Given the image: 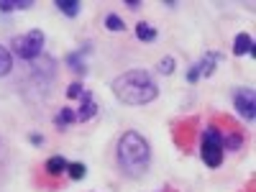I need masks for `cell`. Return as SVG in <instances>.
Here are the masks:
<instances>
[{"instance_id": "obj_1", "label": "cell", "mask_w": 256, "mask_h": 192, "mask_svg": "<svg viewBox=\"0 0 256 192\" xmlns=\"http://www.w3.org/2000/svg\"><path fill=\"white\" fill-rule=\"evenodd\" d=\"M116 162L123 177L141 180L152 166V146L138 131H123L116 146Z\"/></svg>"}, {"instance_id": "obj_2", "label": "cell", "mask_w": 256, "mask_h": 192, "mask_svg": "<svg viewBox=\"0 0 256 192\" xmlns=\"http://www.w3.org/2000/svg\"><path fill=\"white\" fill-rule=\"evenodd\" d=\"M110 88H113V95L123 105H134V108L148 105L159 98V84L146 70H128V72L118 74Z\"/></svg>"}, {"instance_id": "obj_3", "label": "cell", "mask_w": 256, "mask_h": 192, "mask_svg": "<svg viewBox=\"0 0 256 192\" xmlns=\"http://www.w3.org/2000/svg\"><path fill=\"white\" fill-rule=\"evenodd\" d=\"M200 156L205 162V166L210 169H218L223 164L226 156V148H223V136H220V128L216 123H208L205 131H202V144H200Z\"/></svg>"}, {"instance_id": "obj_4", "label": "cell", "mask_w": 256, "mask_h": 192, "mask_svg": "<svg viewBox=\"0 0 256 192\" xmlns=\"http://www.w3.org/2000/svg\"><path fill=\"white\" fill-rule=\"evenodd\" d=\"M44 44H46V36L41 28H31L20 36H13L10 41V49L16 56L26 59V62H36L41 54H44Z\"/></svg>"}, {"instance_id": "obj_5", "label": "cell", "mask_w": 256, "mask_h": 192, "mask_svg": "<svg viewBox=\"0 0 256 192\" xmlns=\"http://www.w3.org/2000/svg\"><path fill=\"white\" fill-rule=\"evenodd\" d=\"M233 108H236L241 120H254L256 118V92L251 88H238L233 92Z\"/></svg>"}, {"instance_id": "obj_6", "label": "cell", "mask_w": 256, "mask_h": 192, "mask_svg": "<svg viewBox=\"0 0 256 192\" xmlns=\"http://www.w3.org/2000/svg\"><path fill=\"white\" fill-rule=\"evenodd\" d=\"M218 126V123H216ZM220 136H223V148L226 152H238V148L244 146V141H246V136H244V131H241V126H236L230 118H226V120H220Z\"/></svg>"}, {"instance_id": "obj_7", "label": "cell", "mask_w": 256, "mask_h": 192, "mask_svg": "<svg viewBox=\"0 0 256 192\" xmlns=\"http://www.w3.org/2000/svg\"><path fill=\"white\" fill-rule=\"evenodd\" d=\"M92 52V41H84V44L77 49V52H72V54H67L64 56V64L74 72V74H88V62H84V56H88Z\"/></svg>"}, {"instance_id": "obj_8", "label": "cell", "mask_w": 256, "mask_h": 192, "mask_svg": "<svg viewBox=\"0 0 256 192\" xmlns=\"http://www.w3.org/2000/svg\"><path fill=\"white\" fill-rule=\"evenodd\" d=\"M98 102H95V95L90 92V90H84L82 92V98H80V108L74 110V116H77V120L80 123H88V120H92L95 116H98Z\"/></svg>"}, {"instance_id": "obj_9", "label": "cell", "mask_w": 256, "mask_h": 192, "mask_svg": "<svg viewBox=\"0 0 256 192\" xmlns=\"http://www.w3.org/2000/svg\"><path fill=\"white\" fill-rule=\"evenodd\" d=\"M220 62H223V54H220V52H205V56H202L200 62H195L200 77H210L212 72H216V67H218Z\"/></svg>"}, {"instance_id": "obj_10", "label": "cell", "mask_w": 256, "mask_h": 192, "mask_svg": "<svg viewBox=\"0 0 256 192\" xmlns=\"http://www.w3.org/2000/svg\"><path fill=\"white\" fill-rule=\"evenodd\" d=\"M233 54L236 56H244V54H248V56H256V52H254V36L251 34H238L236 38H233Z\"/></svg>"}, {"instance_id": "obj_11", "label": "cell", "mask_w": 256, "mask_h": 192, "mask_svg": "<svg viewBox=\"0 0 256 192\" xmlns=\"http://www.w3.org/2000/svg\"><path fill=\"white\" fill-rule=\"evenodd\" d=\"M67 166H70V162H67V159H64L62 154H54V156H49V159H46L44 172H46L49 177H62L64 172H67Z\"/></svg>"}, {"instance_id": "obj_12", "label": "cell", "mask_w": 256, "mask_h": 192, "mask_svg": "<svg viewBox=\"0 0 256 192\" xmlns=\"http://www.w3.org/2000/svg\"><path fill=\"white\" fill-rule=\"evenodd\" d=\"M74 120H77V116H74L72 108H62V110L54 116V128H56V131H67Z\"/></svg>"}, {"instance_id": "obj_13", "label": "cell", "mask_w": 256, "mask_h": 192, "mask_svg": "<svg viewBox=\"0 0 256 192\" xmlns=\"http://www.w3.org/2000/svg\"><path fill=\"white\" fill-rule=\"evenodd\" d=\"M54 6L59 8V13H64L67 18H77L80 10H82V3H80V0H56Z\"/></svg>"}, {"instance_id": "obj_14", "label": "cell", "mask_w": 256, "mask_h": 192, "mask_svg": "<svg viewBox=\"0 0 256 192\" xmlns=\"http://www.w3.org/2000/svg\"><path fill=\"white\" fill-rule=\"evenodd\" d=\"M136 38L144 41V44H152V41H156V28L152 24H146V20H141L136 26Z\"/></svg>"}, {"instance_id": "obj_15", "label": "cell", "mask_w": 256, "mask_h": 192, "mask_svg": "<svg viewBox=\"0 0 256 192\" xmlns=\"http://www.w3.org/2000/svg\"><path fill=\"white\" fill-rule=\"evenodd\" d=\"M34 6V0H0V10L10 13V10H28Z\"/></svg>"}, {"instance_id": "obj_16", "label": "cell", "mask_w": 256, "mask_h": 192, "mask_svg": "<svg viewBox=\"0 0 256 192\" xmlns=\"http://www.w3.org/2000/svg\"><path fill=\"white\" fill-rule=\"evenodd\" d=\"M67 174H70V180L80 182V180L88 177V166H84L82 162H70V166H67Z\"/></svg>"}, {"instance_id": "obj_17", "label": "cell", "mask_w": 256, "mask_h": 192, "mask_svg": "<svg viewBox=\"0 0 256 192\" xmlns=\"http://www.w3.org/2000/svg\"><path fill=\"white\" fill-rule=\"evenodd\" d=\"M10 70H13V54L6 46H0V77L10 74Z\"/></svg>"}, {"instance_id": "obj_18", "label": "cell", "mask_w": 256, "mask_h": 192, "mask_svg": "<svg viewBox=\"0 0 256 192\" xmlns=\"http://www.w3.org/2000/svg\"><path fill=\"white\" fill-rule=\"evenodd\" d=\"M105 28H108L110 34H120V31L126 28V24H123V18H120V16L108 13V16H105Z\"/></svg>"}, {"instance_id": "obj_19", "label": "cell", "mask_w": 256, "mask_h": 192, "mask_svg": "<svg viewBox=\"0 0 256 192\" xmlns=\"http://www.w3.org/2000/svg\"><path fill=\"white\" fill-rule=\"evenodd\" d=\"M156 70H159V74H166V77H169V74L174 72V59H172V56H164V59L159 62Z\"/></svg>"}, {"instance_id": "obj_20", "label": "cell", "mask_w": 256, "mask_h": 192, "mask_svg": "<svg viewBox=\"0 0 256 192\" xmlns=\"http://www.w3.org/2000/svg\"><path fill=\"white\" fill-rule=\"evenodd\" d=\"M82 92H84L82 82H72L70 88H67V98H72V100H80V98H82Z\"/></svg>"}, {"instance_id": "obj_21", "label": "cell", "mask_w": 256, "mask_h": 192, "mask_svg": "<svg viewBox=\"0 0 256 192\" xmlns=\"http://www.w3.org/2000/svg\"><path fill=\"white\" fill-rule=\"evenodd\" d=\"M198 80H200V72H198V64H192V67L187 70V82H190V84H195Z\"/></svg>"}, {"instance_id": "obj_22", "label": "cell", "mask_w": 256, "mask_h": 192, "mask_svg": "<svg viewBox=\"0 0 256 192\" xmlns=\"http://www.w3.org/2000/svg\"><path fill=\"white\" fill-rule=\"evenodd\" d=\"M28 141H31V146H44V136H41V134H31Z\"/></svg>"}, {"instance_id": "obj_23", "label": "cell", "mask_w": 256, "mask_h": 192, "mask_svg": "<svg viewBox=\"0 0 256 192\" xmlns=\"http://www.w3.org/2000/svg\"><path fill=\"white\" fill-rule=\"evenodd\" d=\"M123 6H126V8H131V10H138V8H141V3H138V0H126Z\"/></svg>"}]
</instances>
